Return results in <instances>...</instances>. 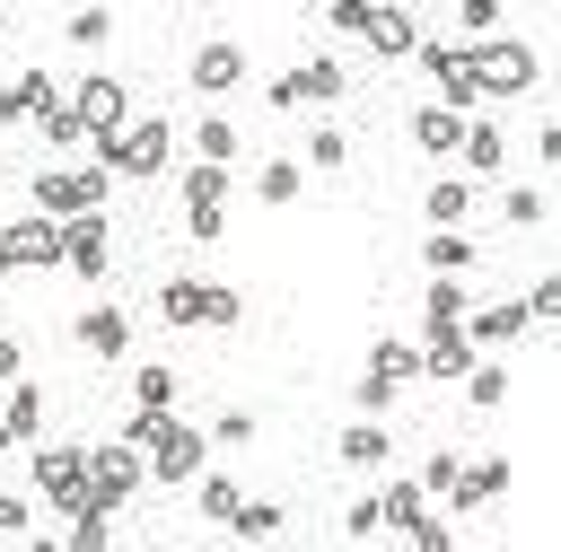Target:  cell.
I'll use <instances>...</instances> for the list:
<instances>
[{"label": "cell", "mask_w": 561, "mask_h": 552, "mask_svg": "<svg viewBox=\"0 0 561 552\" xmlns=\"http://www.w3.org/2000/svg\"><path fill=\"white\" fill-rule=\"evenodd\" d=\"M210 438H219V447H245V438H254V412H219Z\"/></svg>", "instance_id": "ee69618b"}, {"label": "cell", "mask_w": 561, "mask_h": 552, "mask_svg": "<svg viewBox=\"0 0 561 552\" xmlns=\"http://www.w3.org/2000/svg\"><path fill=\"white\" fill-rule=\"evenodd\" d=\"M456 140H465V114H447V105H421L412 114V149L421 158H456Z\"/></svg>", "instance_id": "ffe728a7"}, {"label": "cell", "mask_w": 561, "mask_h": 552, "mask_svg": "<svg viewBox=\"0 0 561 552\" xmlns=\"http://www.w3.org/2000/svg\"><path fill=\"white\" fill-rule=\"evenodd\" d=\"M456 158H465V184H491V175L508 166V131H500L491 114H465V140H456Z\"/></svg>", "instance_id": "8fae6325"}, {"label": "cell", "mask_w": 561, "mask_h": 552, "mask_svg": "<svg viewBox=\"0 0 561 552\" xmlns=\"http://www.w3.org/2000/svg\"><path fill=\"white\" fill-rule=\"evenodd\" d=\"M500 210H508V228H535V219H543V193H535V184H508Z\"/></svg>", "instance_id": "60d3db41"}, {"label": "cell", "mask_w": 561, "mask_h": 552, "mask_svg": "<svg viewBox=\"0 0 561 552\" xmlns=\"http://www.w3.org/2000/svg\"><path fill=\"white\" fill-rule=\"evenodd\" d=\"M508 491V456H482V464H456V482H447V499L456 508H491Z\"/></svg>", "instance_id": "2e32d148"}, {"label": "cell", "mask_w": 561, "mask_h": 552, "mask_svg": "<svg viewBox=\"0 0 561 552\" xmlns=\"http://www.w3.org/2000/svg\"><path fill=\"white\" fill-rule=\"evenodd\" d=\"M421 219H430V228H465V219H473V184H465V175H438V184L421 193Z\"/></svg>", "instance_id": "44dd1931"}, {"label": "cell", "mask_w": 561, "mask_h": 552, "mask_svg": "<svg viewBox=\"0 0 561 552\" xmlns=\"http://www.w3.org/2000/svg\"><path fill=\"white\" fill-rule=\"evenodd\" d=\"M219 228H228V166H202V158H193V166H184V237L210 245Z\"/></svg>", "instance_id": "5b68a950"}, {"label": "cell", "mask_w": 561, "mask_h": 552, "mask_svg": "<svg viewBox=\"0 0 561 552\" xmlns=\"http://www.w3.org/2000/svg\"><path fill=\"white\" fill-rule=\"evenodd\" d=\"M105 184H114L105 166H79V175H70V166H44V175H35V210H44V219H79V210H105Z\"/></svg>", "instance_id": "3957f363"}, {"label": "cell", "mask_w": 561, "mask_h": 552, "mask_svg": "<svg viewBox=\"0 0 561 552\" xmlns=\"http://www.w3.org/2000/svg\"><path fill=\"white\" fill-rule=\"evenodd\" d=\"M456 464H465V456H447V447H438V456L421 464V491H447V482H456Z\"/></svg>", "instance_id": "bcb514c9"}, {"label": "cell", "mask_w": 561, "mask_h": 552, "mask_svg": "<svg viewBox=\"0 0 561 552\" xmlns=\"http://www.w3.org/2000/svg\"><path fill=\"white\" fill-rule=\"evenodd\" d=\"M517 307H526V324H543V315H561V272H552V280H535V289H526Z\"/></svg>", "instance_id": "b9f144b4"}, {"label": "cell", "mask_w": 561, "mask_h": 552, "mask_svg": "<svg viewBox=\"0 0 561 552\" xmlns=\"http://www.w3.org/2000/svg\"><path fill=\"white\" fill-rule=\"evenodd\" d=\"M105 35H114V18H105V9H70V44H79V53H96Z\"/></svg>", "instance_id": "f35d334b"}, {"label": "cell", "mask_w": 561, "mask_h": 552, "mask_svg": "<svg viewBox=\"0 0 561 552\" xmlns=\"http://www.w3.org/2000/svg\"><path fill=\"white\" fill-rule=\"evenodd\" d=\"M307 166H316V175L351 166V131H307Z\"/></svg>", "instance_id": "836d02e7"}, {"label": "cell", "mask_w": 561, "mask_h": 552, "mask_svg": "<svg viewBox=\"0 0 561 552\" xmlns=\"http://www.w3.org/2000/svg\"><path fill=\"white\" fill-rule=\"evenodd\" d=\"M149 473H140V456L114 438V447H88V508H123L131 491H140Z\"/></svg>", "instance_id": "9c48e42d"}, {"label": "cell", "mask_w": 561, "mask_h": 552, "mask_svg": "<svg viewBox=\"0 0 561 552\" xmlns=\"http://www.w3.org/2000/svg\"><path fill=\"white\" fill-rule=\"evenodd\" d=\"M44 105H61V96H53V70H18V79L0 88V123H35Z\"/></svg>", "instance_id": "ac0fdd59"}, {"label": "cell", "mask_w": 561, "mask_h": 552, "mask_svg": "<svg viewBox=\"0 0 561 552\" xmlns=\"http://www.w3.org/2000/svg\"><path fill=\"white\" fill-rule=\"evenodd\" d=\"M465 61H473V88H482V105H491V96H526V88L543 79V61H535V44H517V35H491V44H465Z\"/></svg>", "instance_id": "7a4b0ae2"}, {"label": "cell", "mask_w": 561, "mask_h": 552, "mask_svg": "<svg viewBox=\"0 0 561 552\" xmlns=\"http://www.w3.org/2000/svg\"><path fill=\"white\" fill-rule=\"evenodd\" d=\"M421 517H430V491H421V482H386V491H377V526H394V534H412Z\"/></svg>", "instance_id": "7402d4cb"}, {"label": "cell", "mask_w": 561, "mask_h": 552, "mask_svg": "<svg viewBox=\"0 0 561 552\" xmlns=\"http://www.w3.org/2000/svg\"><path fill=\"white\" fill-rule=\"evenodd\" d=\"M359 44H368V53H386V61H403V53L421 44V26H412V9H386V0H368V26H359Z\"/></svg>", "instance_id": "5bb4252c"}, {"label": "cell", "mask_w": 561, "mask_h": 552, "mask_svg": "<svg viewBox=\"0 0 561 552\" xmlns=\"http://www.w3.org/2000/svg\"><path fill=\"white\" fill-rule=\"evenodd\" d=\"M96 149V166L105 175H167V158H175V131H167V114H131L123 131H105V140H88Z\"/></svg>", "instance_id": "6da1fadb"}, {"label": "cell", "mask_w": 561, "mask_h": 552, "mask_svg": "<svg viewBox=\"0 0 561 552\" xmlns=\"http://www.w3.org/2000/svg\"><path fill=\"white\" fill-rule=\"evenodd\" d=\"M114 543V508H70V552H105Z\"/></svg>", "instance_id": "4dcf8cb0"}, {"label": "cell", "mask_w": 561, "mask_h": 552, "mask_svg": "<svg viewBox=\"0 0 561 552\" xmlns=\"http://www.w3.org/2000/svg\"><path fill=\"white\" fill-rule=\"evenodd\" d=\"M18 377V333H0V386Z\"/></svg>", "instance_id": "c3c4849f"}, {"label": "cell", "mask_w": 561, "mask_h": 552, "mask_svg": "<svg viewBox=\"0 0 561 552\" xmlns=\"http://www.w3.org/2000/svg\"><path fill=\"white\" fill-rule=\"evenodd\" d=\"M324 26H333V35H359V26H368V0H333Z\"/></svg>", "instance_id": "7bdbcfd3"}, {"label": "cell", "mask_w": 561, "mask_h": 552, "mask_svg": "<svg viewBox=\"0 0 561 552\" xmlns=\"http://www.w3.org/2000/svg\"><path fill=\"white\" fill-rule=\"evenodd\" d=\"M473 359H482V350H473L456 324H430V342H421V377H465Z\"/></svg>", "instance_id": "e0dca14e"}, {"label": "cell", "mask_w": 561, "mask_h": 552, "mask_svg": "<svg viewBox=\"0 0 561 552\" xmlns=\"http://www.w3.org/2000/svg\"><path fill=\"white\" fill-rule=\"evenodd\" d=\"M342 534H351V543H359V534H377V491H368V499H351V517H342Z\"/></svg>", "instance_id": "7dc6e473"}, {"label": "cell", "mask_w": 561, "mask_h": 552, "mask_svg": "<svg viewBox=\"0 0 561 552\" xmlns=\"http://www.w3.org/2000/svg\"><path fill=\"white\" fill-rule=\"evenodd\" d=\"M53 263H61V219L26 210L0 228V272H53Z\"/></svg>", "instance_id": "277c9868"}, {"label": "cell", "mask_w": 561, "mask_h": 552, "mask_svg": "<svg viewBox=\"0 0 561 552\" xmlns=\"http://www.w3.org/2000/svg\"><path fill=\"white\" fill-rule=\"evenodd\" d=\"M35 131H44L53 149H88V131H79V114H70V105H44V114H35Z\"/></svg>", "instance_id": "d6a6232c"}, {"label": "cell", "mask_w": 561, "mask_h": 552, "mask_svg": "<svg viewBox=\"0 0 561 552\" xmlns=\"http://www.w3.org/2000/svg\"><path fill=\"white\" fill-rule=\"evenodd\" d=\"M202 447H210V438L167 412V429H158V447L140 456V473H149V482H193V473H202Z\"/></svg>", "instance_id": "52a82bcc"}, {"label": "cell", "mask_w": 561, "mask_h": 552, "mask_svg": "<svg viewBox=\"0 0 561 552\" xmlns=\"http://www.w3.org/2000/svg\"><path fill=\"white\" fill-rule=\"evenodd\" d=\"M456 333H465L473 350H500V342H517V333H526V307H517V298H491V307H465V315H456Z\"/></svg>", "instance_id": "7c38bea8"}, {"label": "cell", "mask_w": 561, "mask_h": 552, "mask_svg": "<svg viewBox=\"0 0 561 552\" xmlns=\"http://www.w3.org/2000/svg\"><path fill=\"white\" fill-rule=\"evenodd\" d=\"M193 499H202V517H210V526H228V508H237L245 491H237L228 473H193Z\"/></svg>", "instance_id": "f546056e"}, {"label": "cell", "mask_w": 561, "mask_h": 552, "mask_svg": "<svg viewBox=\"0 0 561 552\" xmlns=\"http://www.w3.org/2000/svg\"><path fill=\"white\" fill-rule=\"evenodd\" d=\"M184 79H193L202 96H228V88L245 79V44H228V35H210V44L193 53V70H184Z\"/></svg>", "instance_id": "4fadbf2b"}, {"label": "cell", "mask_w": 561, "mask_h": 552, "mask_svg": "<svg viewBox=\"0 0 561 552\" xmlns=\"http://www.w3.org/2000/svg\"><path fill=\"white\" fill-rule=\"evenodd\" d=\"M158 429H167V412L131 403V421H123V447H131V456H149V447H158Z\"/></svg>", "instance_id": "74e56055"}, {"label": "cell", "mask_w": 561, "mask_h": 552, "mask_svg": "<svg viewBox=\"0 0 561 552\" xmlns=\"http://www.w3.org/2000/svg\"><path fill=\"white\" fill-rule=\"evenodd\" d=\"M70 114H79V131H88V140L123 131V123H131V105H123V79H114V70H88V79L70 88Z\"/></svg>", "instance_id": "8992f818"}, {"label": "cell", "mask_w": 561, "mask_h": 552, "mask_svg": "<svg viewBox=\"0 0 561 552\" xmlns=\"http://www.w3.org/2000/svg\"><path fill=\"white\" fill-rule=\"evenodd\" d=\"M105 263H114V245H105V210H79V219H61V272H79V280H105Z\"/></svg>", "instance_id": "30bf717a"}, {"label": "cell", "mask_w": 561, "mask_h": 552, "mask_svg": "<svg viewBox=\"0 0 561 552\" xmlns=\"http://www.w3.org/2000/svg\"><path fill=\"white\" fill-rule=\"evenodd\" d=\"M237 149H245V140H237V123H228V114H202L193 158H202V166H237Z\"/></svg>", "instance_id": "603a6c76"}, {"label": "cell", "mask_w": 561, "mask_h": 552, "mask_svg": "<svg viewBox=\"0 0 561 552\" xmlns=\"http://www.w3.org/2000/svg\"><path fill=\"white\" fill-rule=\"evenodd\" d=\"M456 386H465V403H473V412H500V403H508V368H500V359H473Z\"/></svg>", "instance_id": "d4e9b609"}, {"label": "cell", "mask_w": 561, "mask_h": 552, "mask_svg": "<svg viewBox=\"0 0 561 552\" xmlns=\"http://www.w3.org/2000/svg\"><path fill=\"white\" fill-rule=\"evenodd\" d=\"M237 315H245V298L219 289V280H202V324H237Z\"/></svg>", "instance_id": "ab89813d"}, {"label": "cell", "mask_w": 561, "mask_h": 552, "mask_svg": "<svg viewBox=\"0 0 561 552\" xmlns=\"http://www.w3.org/2000/svg\"><path fill=\"white\" fill-rule=\"evenodd\" d=\"M158 315L167 324H202V280H158Z\"/></svg>", "instance_id": "f1b7e54d"}, {"label": "cell", "mask_w": 561, "mask_h": 552, "mask_svg": "<svg viewBox=\"0 0 561 552\" xmlns=\"http://www.w3.org/2000/svg\"><path fill=\"white\" fill-rule=\"evenodd\" d=\"M0 421H9V438H35V429H44V394H35L26 377H9V403H0Z\"/></svg>", "instance_id": "484cf974"}, {"label": "cell", "mask_w": 561, "mask_h": 552, "mask_svg": "<svg viewBox=\"0 0 561 552\" xmlns=\"http://www.w3.org/2000/svg\"><path fill=\"white\" fill-rule=\"evenodd\" d=\"M228 534H237V543H272V534H280V508H272V499H237V508H228Z\"/></svg>", "instance_id": "4316f807"}, {"label": "cell", "mask_w": 561, "mask_h": 552, "mask_svg": "<svg viewBox=\"0 0 561 552\" xmlns=\"http://www.w3.org/2000/svg\"><path fill=\"white\" fill-rule=\"evenodd\" d=\"M79 350H88V359H123V350H131V315H123V307H88V315H79Z\"/></svg>", "instance_id": "9a60e30c"}, {"label": "cell", "mask_w": 561, "mask_h": 552, "mask_svg": "<svg viewBox=\"0 0 561 552\" xmlns=\"http://www.w3.org/2000/svg\"><path fill=\"white\" fill-rule=\"evenodd\" d=\"M0 447H18V438H9V421H0Z\"/></svg>", "instance_id": "681fc988"}, {"label": "cell", "mask_w": 561, "mask_h": 552, "mask_svg": "<svg viewBox=\"0 0 561 552\" xmlns=\"http://www.w3.org/2000/svg\"><path fill=\"white\" fill-rule=\"evenodd\" d=\"M35 491L70 517V508H88V447H35Z\"/></svg>", "instance_id": "ba28073f"}, {"label": "cell", "mask_w": 561, "mask_h": 552, "mask_svg": "<svg viewBox=\"0 0 561 552\" xmlns=\"http://www.w3.org/2000/svg\"><path fill=\"white\" fill-rule=\"evenodd\" d=\"M342 88H351V70H342V61H324V53L289 70V96H298V105H333Z\"/></svg>", "instance_id": "d6986e66"}, {"label": "cell", "mask_w": 561, "mask_h": 552, "mask_svg": "<svg viewBox=\"0 0 561 552\" xmlns=\"http://www.w3.org/2000/svg\"><path fill=\"white\" fill-rule=\"evenodd\" d=\"M368 377H386V386L403 394V386L421 377V350H412V342H368Z\"/></svg>", "instance_id": "cb8c5ba5"}, {"label": "cell", "mask_w": 561, "mask_h": 552, "mask_svg": "<svg viewBox=\"0 0 561 552\" xmlns=\"http://www.w3.org/2000/svg\"><path fill=\"white\" fill-rule=\"evenodd\" d=\"M131 403H149V412H167V403H175V368H158V359H149V368L131 377Z\"/></svg>", "instance_id": "e575fe53"}, {"label": "cell", "mask_w": 561, "mask_h": 552, "mask_svg": "<svg viewBox=\"0 0 561 552\" xmlns=\"http://www.w3.org/2000/svg\"><path fill=\"white\" fill-rule=\"evenodd\" d=\"M430 263H438V272H465V263H473L465 228H430Z\"/></svg>", "instance_id": "d590c367"}, {"label": "cell", "mask_w": 561, "mask_h": 552, "mask_svg": "<svg viewBox=\"0 0 561 552\" xmlns=\"http://www.w3.org/2000/svg\"><path fill=\"white\" fill-rule=\"evenodd\" d=\"M421 315H430V324H456V315H465V289H456V280H430V289H421Z\"/></svg>", "instance_id": "8d00e7d4"}, {"label": "cell", "mask_w": 561, "mask_h": 552, "mask_svg": "<svg viewBox=\"0 0 561 552\" xmlns=\"http://www.w3.org/2000/svg\"><path fill=\"white\" fill-rule=\"evenodd\" d=\"M298 184H307V166H298V158H272V166L254 175V193H263L272 210H289V202H298Z\"/></svg>", "instance_id": "83f0119b"}, {"label": "cell", "mask_w": 561, "mask_h": 552, "mask_svg": "<svg viewBox=\"0 0 561 552\" xmlns=\"http://www.w3.org/2000/svg\"><path fill=\"white\" fill-rule=\"evenodd\" d=\"M0 543H26V499L0 491Z\"/></svg>", "instance_id": "f6af8a7d"}, {"label": "cell", "mask_w": 561, "mask_h": 552, "mask_svg": "<svg viewBox=\"0 0 561 552\" xmlns=\"http://www.w3.org/2000/svg\"><path fill=\"white\" fill-rule=\"evenodd\" d=\"M342 464H386V429L377 421H351L342 429Z\"/></svg>", "instance_id": "1f68e13d"}]
</instances>
